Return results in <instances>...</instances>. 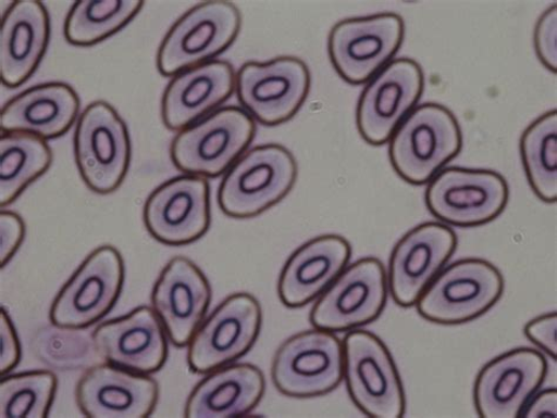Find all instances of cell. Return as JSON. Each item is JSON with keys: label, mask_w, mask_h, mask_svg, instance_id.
Returning a JSON list of instances; mask_svg holds the SVG:
<instances>
[{"label": "cell", "mask_w": 557, "mask_h": 418, "mask_svg": "<svg viewBox=\"0 0 557 418\" xmlns=\"http://www.w3.org/2000/svg\"><path fill=\"white\" fill-rule=\"evenodd\" d=\"M458 238L448 226L422 224L395 246L388 274V290L401 307H412L456 252Z\"/></svg>", "instance_id": "16"}, {"label": "cell", "mask_w": 557, "mask_h": 418, "mask_svg": "<svg viewBox=\"0 0 557 418\" xmlns=\"http://www.w3.org/2000/svg\"><path fill=\"white\" fill-rule=\"evenodd\" d=\"M144 221L150 235L169 246H185L208 232L210 185L201 177L172 179L146 201Z\"/></svg>", "instance_id": "17"}, {"label": "cell", "mask_w": 557, "mask_h": 418, "mask_svg": "<svg viewBox=\"0 0 557 418\" xmlns=\"http://www.w3.org/2000/svg\"><path fill=\"white\" fill-rule=\"evenodd\" d=\"M260 328L261 308L256 297L246 293L227 297L190 340V370L208 373L236 362L253 347Z\"/></svg>", "instance_id": "14"}, {"label": "cell", "mask_w": 557, "mask_h": 418, "mask_svg": "<svg viewBox=\"0 0 557 418\" xmlns=\"http://www.w3.org/2000/svg\"><path fill=\"white\" fill-rule=\"evenodd\" d=\"M25 238V224L16 213H0V265L4 268L17 253Z\"/></svg>", "instance_id": "33"}, {"label": "cell", "mask_w": 557, "mask_h": 418, "mask_svg": "<svg viewBox=\"0 0 557 418\" xmlns=\"http://www.w3.org/2000/svg\"><path fill=\"white\" fill-rule=\"evenodd\" d=\"M239 10L228 2H207L190 10L161 45L157 65L161 75L177 76L223 53L239 35Z\"/></svg>", "instance_id": "6"}, {"label": "cell", "mask_w": 557, "mask_h": 418, "mask_svg": "<svg viewBox=\"0 0 557 418\" xmlns=\"http://www.w3.org/2000/svg\"><path fill=\"white\" fill-rule=\"evenodd\" d=\"M76 162L81 176L97 194H110L123 183L131 159L127 127L106 102H96L82 113L75 134Z\"/></svg>", "instance_id": "8"}, {"label": "cell", "mask_w": 557, "mask_h": 418, "mask_svg": "<svg viewBox=\"0 0 557 418\" xmlns=\"http://www.w3.org/2000/svg\"><path fill=\"white\" fill-rule=\"evenodd\" d=\"M521 415L527 418H556L557 416V391L547 389L527 403Z\"/></svg>", "instance_id": "36"}, {"label": "cell", "mask_w": 557, "mask_h": 418, "mask_svg": "<svg viewBox=\"0 0 557 418\" xmlns=\"http://www.w3.org/2000/svg\"><path fill=\"white\" fill-rule=\"evenodd\" d=\"M34 350L41 363L57 370L89 369L98 365L99 356L94 333L87 328L51 325L38 330Z\"/></svg>", "instance_id": "30"}, {"label": "cell", "mask_w": 557, "mask_h": 418, "mask_svg": "<svg viewBox=\"0 0 557 418\" xmlns=\"http://www.w3.org/2000/svg\"><path fill=\"white\" fill-rule=\"evenodd\" d=\"M350 254L349 243L339 236L319 237L304 244L289 257L278 280L283 304L289 308L310 304L341 276Z\"/></svg>", "instance_id": "23"}, {"label": "cell", "mask_w": 557, "mask_h": 418, "mask_svg": "<svg viewBox=\"0 0 557 418\" xmlns=\"http://www.w3.org/2000/svg\"><path fill=\"white\" fill-rule=\"evenodd\" d=\"M57 387V377L51 371H30L2 377L0 380V417H48Z\"/></svg>", "instance_id": "31"}, {"label": "cell", "mask_w": 557, "mask_h": 418, "mask_svg": "<svg viewBox=\"0 0 557 418\" xmlns=\"http://www.w3.org/2000/svg\"><path fill=\"white\" fill-rule=\"evenodd\" d=\"M212 291L202 271L177 256L160 274L152 293L153 311L174 345L189 344L211 304Z\"/></svg>", "instance_id": "20"}, {"label": "cell", "mask_w": 557, "mask_h": 418, "mask_svg": "<svg viewBox=\"0 0 557 418\" xmlns=\"http://www.w3.org/2000/svg\"><path fill=\"white\" fill-rule=\"evenodd\" d=\"M504 290V278L495 266L468 258L437 274L419 299L418 312L430 322L466 324L493 308Z\"/></svg>", "instance_id": "4"}, {"label": "cell", "mask_w": 557, "mask_h": 418, "mask_svg": "<svg viewBox=\"0 0 557 418\" xmlns=\"http://www.w3.org/2000/svg\"><path fill=\"white\" fill-rule=\"evenodd\" d=\"M125 279L121 253L102 246L87 256L53 301L51 324L67 328H89L112 311Z\"/></svg>", "instance_id": "10"}, {"label": "cell", "mask_w": 557, "mask_h": 418, "mask_svg": "<svg viewBox=\"0 0 557 418\" xmlns=\"http://www.w3.org/2000/svg\"><path fill=\"white\" fill-rule=\"evenodd\" d=\"M49 13L38 0H20L0 25V78L9 89L32 78L49 46Z\"/></svg>", "instance_id": "22"}, {"label": "cell", "mask_w": 557, "mask_h": 418, "mask_svg": "<svg viewBox=\"0 0 557 418\" xmlns=\"http://www.w3.org/2000/svg\"><path fill=\"white\" fill-rule=\"evenodd\" d=\"M404 36L405 24L399 14L343 21L330 35L332 64L347 83H368L397 54Z\"/></svg>", "instance_id": "11"}, {"label": "cell", "mask_w": 557, "mask_h": 418, "mask_svg": "<svg viewBox=\"0 0 557 418\" xmlns=\"http://www.w3.org/2000/svg\"><path fill=\"white\" fill-rule=\"evenodd\" d=\"M94 340L101 359L129 371L153 373L168 359L166 330L149 307L98 326Z\"/></svg>", "instance_id": "21"}, {"label": "cell", "mask_w": 557, "mask_h": 418, "mask_svg": "<svg viewBox=\"0 0 557 418\" xmlns=\"http://www.w3.org/2000/svg\"><path fill=\"white\" fill-rule=\"evenodd\" d=\"M79 110V98L69 85L44 84L10 100L0 113V128L2 134L60 138L75 124Z\"/></svg>", "instance_id": "25"}, {"label": "cell", "mask_w": 557, "mask_h": 418, "mask_svg": "<svg viewBox=\"0 0 557 418\" xmlns=\"http://www.w3.org/2000/svg\"><path fill=\"white\" fill-rule=\"evenodd\" d=\"M143 7L137 0H79L67 14L65 38L76 47L98 45L134 21Z\"/></svg>", "instance_id": "28"}, {"label": "cell", "mask_w": 557, "mask_h": 418, "mask_svg": "<svg viewBox=\"0 0 557 418\" xmlns=\"http://www.w3.org/2000/svg\"><path fill=\"white\" fill-rule=\"evenodd\" d=\"M344 378L356 406L372 418L403 417L404 388L384 342L369 331H349L344 340Z\"/></svg>", "instance_id": "5"}, {"label": "cell", "mask_w": 557, "mask_h": 418, "mask_svg": "<svg viewBox=\"0 0 557 418\" xmlns=\"http://www.w3.org/2000/svg\"><path fill=\"white\" fill-rule=\"evenodd\" d=\"M548 364L531 349L511 351L493 359L478 375L474 402L482 418H517L544 383Z\"/></svg>", "instance_id": "18"}, {"label": "cell", "mask_w": 557, "mask_h": 418, "mask_svg": "<svg viewBox=\"0 0 557 418\" xmlns=\"http://www.w3.org/2000/svg\"><path fill=\"white\" fill-rule=\"evenodd\" d=\"M388 295L385 267L375 257L349 266L327 288L311 312L317 329L341 333L369 325L383 313Z\"/></svg>", "instance_id": "12"}, {"label": "cell", "mask_w": 557, "mask_h": 418, "mask_svg": "<svg viewBox=\"0 0 557 418\" xmlns=\"http://www.w3.org/2000/svg\"><path fill=\"white\" fill-rule=\"evenodd\" d=\"M52 164L46 139L33 134H3L0 137V206H10Z\"/></svg>", "instance_id": "27"}, {"label": "cell", "mask_w": 557, "mask_h": 418, "mask_svg": "<svg viewBox=\"0 0 557 418\" xmlns=\"http://www.w3.org/2000/svg\"><path fill=\"white\" fill-rule=\"evenodd\" d=\"M389 141L393 168L412 185L430 182L462 149L457 118L432 103L410 111Z\"/></svg>", "instance_id": "1"}, {"label": "cell", "mask_w": 557, "mask_h": 418, "mask_svg": "<svg viewBox=\"0 0 557 418\" xmlns=\"http://www.w3.org/2000/svg\"><path fill=\"white\" fill-rule=\"evenodd\" d=\"M255 135L256 124L247 112L219 110L174 138L172 162L189 176L216 178L239 161Z\"/></svg>", "instance_id": "3"}, {"label": "cell", "mask_w": 557, "mask_h": 418, "mask_svg": "<svg viewBox=\"0 0 557 418\" xmlns=\"http://www.w3.org/2000/svg\"><path fill=\"white\" fill-rule=\"evenodd\" d=\"M524 334L536 347L557 359V314L549 313L536 317L524 328Z\"/></svg>", "instance_id": "34"}, {"label": "cell", "mask_w": 557, "mask_h": 418, "mask_svg": "<svg viewBox=\"0 0 557 418\" xmlns=\"http://www.w3.org/2000/svg\"><path fill=\"white\" fill-rule=\"evenodd\" d=\"M298 177L295 156L278 145L256 148L234 164L218 193L220 208L231 218L249 219L282 201Z\"/></svg>", "instance_id": "2"}, {"label": "cell", "mask_w": 557, "mask_h": 418, "mask_svg": "<svg viewBox=\"0 0 557 418\" xmlns=\"http://www.w3.org/2000/svg\"><path fill=\"white\" fill-rule=\"evenodd\" d=\"M236 75L227 62L215 61L182 72L169 84L161 114L168 128L181 131L219 105L236 89Z\"/></svg>", "instance_id": "24"}, {"label": "cell", "mask_w": 557, "mask_h": 418, "mask_svg": "<svg viewBox=\"0 0 557 418\" xmlns=\"http://www.w3.org/2000/svg\"><path fill=\"white\" fill-rule=\"evenodd\" d=\"M424 198L436 219L469 228L486 225L502 215L509 189L496 172L449 167L431 180Z\"/></svg>", "instance_id": "9"}, {"label": "cell", "mask_w": 557, "mask_h": 418, "mask_svg": "<svg viewBox=\"0 0 557 418\" xmlns=\"http://www.w3.org/2000/svg\"><path fill=\"white\" fill-rule=\"evenodd\" d=\"M534 45L536 54L542 64H544L554 74L557 68V7L553 5L539 20Z\"/></svg>", "instance_id": "32"}, {"label": "cell", "mask_w": 557, "mask_h": 418, "mask_svg": "<svg viewBox=\"0 0 557 418\" xmlns=\"http://www.w3.org/2000/svg\"><path fill=\"white\" fill-rule=\"evenodd\" d=\"M521 157L534 193L547 204L557 200V112L535 121L522 135Z\"/></svg>", "instance_id": "29"}, {"label": "cell", "mask_w": 557, "mask_h": 418, "mask_svg": "<svg viewBox=\"0 0 557 418\" xmlns=\"http://www.w3.org/2000/svg\"><path fill=\"white\" fill-rule=\"evenodd\" d=\"M265 378L252 365L214 370L202 380L186 403L187 418H230L252 411L265 393Z\"/></svg>", "instance_id": "26"}, {"label": "cell", "mask_w": 557, "mask_h": 418, "mask_svg": "<svg viewBox=\"0 0 557 418\" xmlns=\"http://www.w3.org/2000/svg\"><path fill=\"white\" fill-rule=\"evenodd\" d=\"M423 88L422 68L412 60L403 58L381 69L358 104L357 124L363 140L374 147L388 142L418 104Z\"/></svg>", "instance_id": "15"}, {"label": "cell", "mask_w": 557, "mask_h": 418, "mask_svg": "<svg viewBox=\"0 0 557 418\" xmlns=\"http://www.w3.org/2000/svg\"><path fill=\"white\" fill-rule=\"evenodd\" d=\"M158 396V384L148 375L111 364L87 369L76 388L77 405L89 418H146Z\"/></svg>", "instance_id": "19"}, {"label": "cell", "mask_w": 557, "mask_h": 418, "mask_svg": "<svg viewBox=\"0 0 557 418\" xmlns=\"http://www.w3.org/2000/svg\"><path fill=\"white\" fill-rule=\"evenodd\" d=\"M311 88L309 67L295 56L247 63L238 72L239 102L262 125H281L295 117Z\"/></svg>", "instance_id": "13"}, {"label": "cell", "mask_w": 557, "mask_h": 418, "mask_svg": "<svg viewBox=\"0 0 557 418\" xmlns=\"http://www.w3.org/2000/svg\"><path fill=\"white\" fill-rule=\"evenodd\" d=\"M344 343L331 331L314 329L287 340L275 354L272 379L289 397L326 395L344 379Z\"/></svg>", "instance_id": "7"}, {"label": "cell", "mask_w": 557, "mask_h": 418, "mask_svg": "<svg viewBox=\"0 0 557 418\" xmlns=\"http://www.w3.org/2000/svg\"><path fill=\"white\" fill-rule=\"evenodd\" d=\"M21 343L16 329L4 308L0 313V373H5L16 368L21 362Z\"/></svg>", "instance_id": "35"}]
</instances>
